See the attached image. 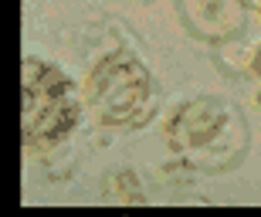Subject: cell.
<instances>
[{"label":"cell","instance_id":"6da1fadb","mask_svg":"<svg viewBox=\"0 0 261 217\" xmlns=\"http://www.w3.org/2000/svg\"><path fill=\"white\" fill-rule=\"evenodd\" d=\"M170 139L176 153L194 167L221 170L234 167L238 156L248 149V126L227 102L197 99L180 108V116L170 126Z\"/></svg>","mask_w":261,"mask_h":217},{"label":"cell","instance_id":"7a4b0ae2","mask_svg":"<svg viewBox=\"0 0 261 217\" xmlns=\"http://www.w3.org/2000/svg\"><path fill=\"white\" fill-rule=\"evenodd\" d=\"M75 116L78 99L71 82L41 61H24V136L55 139L75 126Z\"/></svg>","mask_w":261,"mask_h":217},{"label":"cell","instance_id":"3957f363","mask_svg":"<svg viewBox=\"0 0 261 217\" xmlns=\"http://www.w3.org/2000/svg\"><path fill=\"white\" fill-rule=\"evenodd\" d=\"M146 99H149V75L129 55L102 61L92 75V102L98 116L109 122H133L136 112L146 108Z\"/></svg>","mask_w":261,"mask_h":217},{"label":"cell","instance_id":"277c9868","mask_svg":"<svg viewBox=\"0 0 261 217\" xmlns=\"http://www.w3.org/2000/svg\"><path fill=\"white\" fill-rule=\"evenodd\" d=\"M184 14L200 38H227L241 24V0H184Z\"/></svg>","mask_w":261,"mask_h":217},{"label":"cell","instance_id":"5b68a950","mask_svg":"<svg viewBox=\"0 0 261 217\" xmlns=\"http://www.w3.org/2000/svg\"><path fill=\"white\" fill-rule=\"evenodd\" d=\"M254 71H258V75H261V51H258V61H254Z\"/></svg>","mask_w":261,"mask_h":217},{"label":"cell","instance_id":"8992f818","mask_svg":"<svg viewBox=\"0 0 261 217\" xmlns=\"http://www.w3.org/2000/svg\"><path fill=\"white\" fill-rule=\"evenodd\" d=\"M248 4H254V7H261V0H248Z\"/></svg>","mask_w":261,"mask_h":217}]
</instances>
